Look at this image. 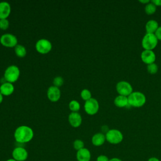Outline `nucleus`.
I'll use <instances>...</instances> for the list:
<instances>
[{"instance_id":"obj_1","label":"nucleus","mask_w":161,"mask_h":161,"mask_svg":"<svg viewBox=\"0 0 161 161\" xmlns=\"http://www.w3.org/2000/svg\"><path fill=\"white\" fill-rule=\"evenodd\" d=\"M34 136V132L31 128L21 125L18 126L14 131V138L18 143H26L30 142Z\"/></svg>"},{"instance_id":"obj_2","label":"nucleus","mask_w":161,"mask_h":161,"mask_svg":"<svg viewBox=\"0 0 161 161\" xmlns=\"http://www.w3.org/2000/svg\"><path fill=\"white\" fill-rule=\"evenodd\" d=\"M128 104L133 108H141L146 103V96L140 91H133L128 96Z\"/></svg>"},{"instance_id":"obj_3","label":"nucleus","mask_w":161,"mask_h":161,"mask_svg":"<svg viewBox=\"0 0 161 161\" xmlns=\"http://www.w3.org/2000/svg\"><path fill=\"white\" fill-rule=\"evenodd\" d=\"M20 75V70L18 66L11 65L8 66L4 73V78L6 82L14 83L18 80Z\"/></svg>"},{"instance_id":"obj_4","label":"nucleus","mask_w":161,"mask_h":161,"mask_svg":"<svg viewBox=\"0 0 161 161\" xmlns=\"http://www.w3.org/2000/svg\"><path fill=\"white\" fill-rule=\"evenodd\" d=\"M158 39L154 33H147L142 40V46L144 50H152L158 44Z\"/></svg>"},{"instance_id":"obj_5","label":"nucleus","mask_w":161,"mask_h":161,"mask_svg":"<svg viewBox=\"0 0 161 161\" xmlns=\"http://www.w3.org/2000/svg\"><path fill=\"white\" fill-rule=\"evenodd\" d=\"M106 140L113 145L120 143L123 140V135L121 131L118 129H109L105 134Z\"/></svg>"},{"instance_id":"obj_6","label":"nucleus","mask_w":161,"mask_h":161,"mask_svg":"<svg viewBox=\"0 0 161 161\" xmlns=\"http://www.w3.org/2000/svg\"><path fill=\"white\" fill-rule=\"evenodd\" d=\"M116 89L119 95L128 97L133 92V87L131 84L126 80L119 81L116 85Z\"/></svg>"},{"instance_id":"obj_7","label":"nucleus","mask_w":161,"mask_h":161,"mask_svg":"<svg viewBox=\"0 0 161 161\" xmlns=\"http://www.w3.org/2000/svg\"><path fill=\"white\" fill-rule=\"evenodd\" d=\"M0 43L6 47H15L18 45V38L13 34L4 33L0 37Z\"/></svg>"},{"instance_id":"obj_8","label":"nucleus","mask_w":161,"mask_h":161,"mask_svg":"<svg viewBox=\"0 0 161 161\" xmlns=\"http://www.w3.org/2000/svg\"><path fill=\"white\" fill-rule=\"evenodd\" d=\"M35 48L40 53L46 54L50 52L52 48V45L48 40L41 38L36 42Z\"/></svg>"},{"instance_id":"obj_9","label":"nucleus","mask_w":161,"mask_h":161,"mask_svg":"<svg viewBox=\"0 0 161 161\" xmlns=\"http://www.w3.org/2000/svg\"><path fill=\"white\" fill-rule=\"evenodd\" d=\"M84 108L87 114L89 115H94L98 112L99 104L96 99L92 97L90 99L85 101Z\"/></svg>"},{"instance_id":"obj_10","label":"nucleus","mask_w":161,"mask_h":161,"mask_svg":"<svg viewBox=\"0 0 161 161\" xmlns=\"http://www.w3.org/2000/svg\"><path fill=\"white\" fill-rule=\"evenodd\" d=\"M12 157L16 161H25L28 158V153L23 147H16L12 152Z\"/></svg>"},{"instance_id":"obj_11","label":"nucleus","mask_w":161,"mask_h":161,"mask_svg":"<svg viewBox=\"0 0 161 161\" xmlns=\"http://www.w3.org/2000/svg\"><path fill=\"white\" fill-rule=\"evenodd\" d=\"M140 57L142 62L147 65L155 63L156 60V55L153 50H144L142 52Z\"/></svg>"},{"instance_id":"obj_12","label":"nucleus","mask_w":161,"mask_h":161,"mask_svg":"<svg viewBox=\"0 0 161 161\" xmlns=\"http://www.w3.org/2000/svg\"><path fill=\"white\" fill-rule=\"evenodd\" d=\"M47 97L52 102H57L59 100L61 96V92L59 87L54 86H50L47 89Z\"/></svg>"},{"instance_id":"obj_13","label":"nucleus","mask_w":161,"mask_h":161,"mask_svg":"<svg viewBox=\"0 0 161 161\" xmlns=\"http://www.w3.org/2000/svg\"><path fill=\"white\" fill-rule=\"evenodd\" d=\"M68 120L72 127L77 128L82 124V118L78 112H71L69 115Z\"/></svg>"},{"instance_id":"obj_14","label":"nucleus","mask_w":161,"mask_h":161,"mask_svg":"<svg viewBox=\"0 0 161 161\" xmlns=\"http://www.w3.org/2000/svg\"><path fill=\"white\" fill-rule=\"evenodd\" d=\"M75 157L77 161H90L91 153L89 149L84 147L77 151Z\"/></svg>"},{"instance_id":"obj_15","label":"nucleus","mask_w":161,"mask_h":161,"mask_svg":"<svg viewBox=\"0 0 161 161\" xmlns=\"http://www.w3.org/2000/svg\"><path fill=\"white\" fill-rule=\"evenodd\" d=\"M11 13V6L6 1L0 2V19H7Z\"/></svg>"},{"instance_id":"obj_16","label":"nucleus","mask_w":161,"mask_h":161,"mask_svg":"<svg viewBox=\"0 0 161 161\" xmlns=\"http://www.w3.org/2000/svg\"><path fill=\"white\" fill-rule=\"evenodd\" d=\"M105 134L102 132L95 133L91 138V142L93 145L96 147H100L103 145L106 142Z\"/></svg>"},{"instance_id":"obj_17","label":"nucleus","mask_w":161,"mask_h":161,"mask_svg":"<svg viewBox=\"0 0 161 161\" xmlns=\"http://www.w3.org/2000/svg\"><path fill=\"white\" fill-rule=\"evenodd\" d=\"M14 87L12 83L4 82L0 86V92L3 96H9L14 92Z\"/></svg>"},{"instance_id":"obj_18","label":"nucleus","mask_w":161,"mask_h":161,"mask_svg":"<svg viewBox=\"0 0 161 161\" xmlns=\"http://www.w3.org/2000/svg\"><path fill=\"white\" fill-rule=\"evenodd\" d=\"M159 27L158 22L155 19H150L145 24L147 33H154Z\"/></svg>"},{"instance_id":"obj_19","label":"nucleus","mask_w":161,"mask_h":161,"mask_svg":"<svg viewBox=\"0 0 161 161\" xmlns=\"http://www.w3.org/2000/svg\"><path fill=\"white\" fill-rule=\"evenodd\" d=\"M114 104L118 108H125L128 104V97L118 95L114 99Z\"/></svg>"},{"instance_id":"obj_20","label":"nucleus","mask_w":161,"mask_h":161,"mask_svg":"<svg viewBox=\"0 0 161 161\" xmlns=\"http://www.w3.org/2000/svg\"><path fill=\"white\" fill-rule=\"evenodd\" d=\"M14 52L16 55L19 57H24L26 55V48L20 44H18L14 47Z\"/></svg>"},{"instance_id":"obj_21","label":"nucleus","mask_w":161,"mask_h":161,"mask_svg":"<svg viewBox=\"0 0 161 161\" xmlns=\"http://www.w3.org/2000/svg\"><path fill=\"white\" fill-rule=\"evenodd\" d=\"M156 10H157V6L151 1L148 4H145V12L148 15H151L154 14L156 12Z\"/></svg>"},{"instance_id":"obj_22","label":"nucleus","mask_w":161,"mask_h":161,"mask_svg":"<svg viewBox=\"0 0 161 161\" xmlns=\"http://www.w3.org/2000/svg\"><path fill=\"white\" fill-rule=\"evenodd\" d=\"M69 108L72 112H78L80 108L79 103L76 100H72L69 104Z\"/></svg>"},{"instance_id":"obj_23","label":"nucleus","mask_w":161,"mask_h":161,"mask_svg":"<svg viewBox=\"0 0 161 161\" xmlns=\"http://www.w3.org/2000/svg\"><path fill=\"white\" fill-rule=\"evenodd\" d=\"M147 69L149 74H155L158 72V65L155 63H152V64L147 65Z\"/></svg>"},{"instance_id":"obj_24","label":"nucleus","mask_w":161,"mask_h":161,"mask_svg":"<svg viewBox=\"0 0 161 161\" xmlns=\"http://www.w3.org/2000/svg\"><path fill=\"white\" fill-rule=\"evenodd\" d=\"M91 91L87 89H84L81 91L80 92V96H81V98L84 100L85 101H87L89 99H90L91 98H92L91 97Z\"/></svg>"},{"instance_id":"obj_25","label":"nucleus","mask_w":161,"mask_h":161,"mask_svg":"<svg viewBox=\"0 0 161 161\" xmlns=\"http://www.w3.org/2000/svg\"><path fill=\"white\" fill-rule=\"evenodd\" d=\"M73 147L75 150L78 151L84 148V143L82 140L80 139H76L73 142Z\"/></svg>"},{"instance_id":"obj_26","label":"nucleus","mask_w":161,"mask_h":161,"mask_svg":"<svg viewBox=\"0 0 161 161\" xmlns=\"http://www.w3.org/2000/svg\"><path fill=\"white\" fill-rule=\"evenodd\" d=\"M53 84L54 86L59 87L64 84V79L61 76H57L53 79Z\"/></svg>"},{"instance_id":"obj_27","label":"nucleus","mask_w":161,"mask_h":161,"mask_svg":"<svg viewBox=\"0 0 161 161\" xmlns=\"http://www.w3.org/2000/svg\"><path fill=\"white\" fill-rule=\"evenodd\" d=\"M9 25V22L7 19H0V29L6 30Z\"/></svg>"},{"instance_id":"obj_28","label":"nucleus","mask_w":161,"mask_h":161,"mask_svg":"<svg viewBox=\"0 0 161 161\" xmlns=\"http://www.w3.org/2000/svg\"><path fill=\"white\" fill-rule=\"evenodd\" d=\"M109 158L105 155H100L96 158V161H109Z\"/></svg>"},{"instance_id":"obj_29","label":"nucleus","mask_w":161,"mask_h":161,"mask_svg":"<svg viewBox=\"0 0 161 161\" xmlns=\"http://www.w3.org/2000/svg\"><path fill=\"white\" fill-rule=\"evenodd\" d=\"M156 37L157 38L158 40H161V26H159L157 31L155 33Z\"/></svg>"},{"instance_id":"obj_30","label":"nucleus","mask_w":161,"mask_h":161,"mask_svg":"<svg viewBox=\"0 0 161 161\" xmlns=\"http://www.w3.org/2000/svg\"><path fill=\"white\" fill-rule=\"evenodd\" d=\"M152 3H153L156 6H161V0H152L151 1Z\"/></svg>"},{"instance_id":"obj_31","label":"nucleus","mask_w":161,"mask_h":161,"mask_svg":"<svg viewBox=\"0 0 161 161\" xmlns=\"http://www.w3.org/2000/svg\"><path fill=\"white\" fill-rule=\"evenodd\" d=\"M101 130H102V131H103V133H106L108 131V130H109V128H108V127L106 126V125H104V126H102V128H101Z\"/></svg>"},{"instance_id":"obj_32","label":"nucleus","mask_w":161,"mask_h":161,"mask_svg":"<svg viewBox=\"0 0 161 161\" xmlns=\"http://www.w3.org/2000/svg\"><path fill=\"white\" fill-rule=\"evenodd\" d=\"M147 161H160L159 160V158H158L157 157H150Z\"/></svg>"},{"instance_id":"obj_33","label":"nucleus","mask_w":161,"mask_h":161,"mask_svg":"<svg viewBox=\"0 0 161 161\" xmlns=\"http://www.w3.org/2000/svg\"><path fill=\"white\" fill-rule=\"evenodd\" d=\"M109 161H123L121 158H118V157H113L109 159Z\"/></svg>"},{"instance_id":"obj_34","label":"nucleus","mask_w":161,"mask_h":161,"mask_svg":"<svg viewBox=\"0 0 161 161\" xmlns=\"http://www.w3.org/2000/svg\"><path fill=\"white\" fill-rule=\"evenodd\" d=\"M139 2H140V3H143V4H148V3H150V1H149V0H140V1H139Z\"/></svg>"},{"instance_id":"obj_35","label":"nucleus","mask_w":161,"mask_h":161,"mask_svg":"<svg viewBox=\"0 0 161 161\" xmlns=\"http://www.w3.org/2000/svg\"><path fill=\"white\" fill-rule=\"evenodd\" d=\"M3 96L2 95V94L0 92V104L3 102Z\"/></svg>"},{"instance_id":"obj_36","label":"nucleus","mask_w":161,"mask_h":161,"mask_svg":"<svg viewBox=\"0 0 161 161\" xmlns=\"http://www.w3.org/2000/svg\"><path fill=\"white\" fill-rule=\"evenodd\" d=\"M6 161H16V160H14V159L12 158H9V159L6 160Z\"/></svg>"}]
</instances>
